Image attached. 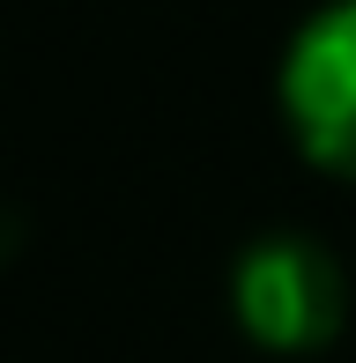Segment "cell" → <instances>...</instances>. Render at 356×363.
<instances>
[{"label": "cell", "instance_id": "cell-1", "mask_svg": "<svg viewBox=\"0 0 356 363\" xmlns=\"http://www.w3.org/2000/svg\"><path fill=\"white\" fill-rule=\"evenodd\" d=\"M230 311L252 349L267 356H319L349 319V274L327 245L297 230H267L230 267Z\"/></svg>", "mask_w": 356, "mask_h": 363}, {"label": "cell", "instance_id": "cell-2", "mask_svg": "<svg viewBox=\"0 0 356 363\" xmlns=\"http://www.w3.org/2000/svg\"><path fill=\"white\" fill-rule=\"evenodd\" d=\"M282 119L319 171L356 186V0L304 15L282 52Z\"/></svg>", "mask_w": 356, "mask_h": 363}]
</instances>
